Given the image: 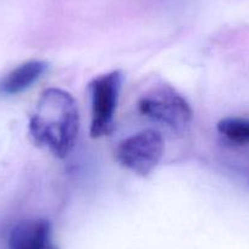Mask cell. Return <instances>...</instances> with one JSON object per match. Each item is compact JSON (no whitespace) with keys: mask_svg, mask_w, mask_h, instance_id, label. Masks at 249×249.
<instances>
[{"mask_svg":"<svg viewBox=\"0 0 249 249\" xmlns=\"http://www.w3.org/2000/svg\"><path fill=\"white\" fill-rule=\"evenodd\" d=\"M80 112L75 98L60 88L43 90L30 117L33 142L57 159H65L75 148L80 132Z\"/></svg>","mask_w":249,"mask_h":249,"instance_id":"1","label":"cell"},{"mask_svg":"<svg viewBox=\"0 0 249 249\" xmlns=\"http://www.w3.org/2000/svg\"><path fill=\"white\" fill-rule=\"evenodd\" d=\"M138 111L176 132L186 130L193 119L190 103L169 85L157 86L143 94L138 100Z\"/></svg>","mask_w":249,"mask_h":249,"instance_id":"2","label":"cell"},{"mask_svg":"<svg viewBox=\"0 0 249 249\" xmlns=\"http://www.w3.org/2000/svg\"><path fill=\"white\" fill-rule=\"evenodd\" d=\"M48 64L42 60H30L16 66L0 81V94L18 95L30 89L43 76Z\"/></svg>","mask_w":249,"mask_h":249,"instance_id":"6","label":"cell"},{"mask_svg":"<svg viewBox=\"0 0 249 249\" xmlns=\"http://www.w3.org/2000/svg\"><path fill=\"white\" fill-rule=\"evenodd\" d=\"M217 132L237 145L249 144V117H226L217 122Z\"/></svg>","mask_w":249,"mask_h":249,"instance_id":"7","label":"cell"},{"mask_svg":"<svg viewBox=\"0 0 249 249\" xmlns=\"http://www.w3.org/2000/svg\"><path fill=\"white\" fill-rule=\"evenodd\" d=\"M164 152L165 142L161 133L144 130L121 141L115 150V159L128 171L145 177L159 165Z\"/></svg>","mask_w":249,"mask_h":249,"instance_id":"4","label":"cell"},{"mask_svg":"<svg viewBox=\"0 0 249 249\" xmlns=\"http://www.w3.org/2000/svg\"><path fill=\"white\" fill-rule=\"evenodd\" d=\"M8 249H56L52 226L44 219L20 221L9 233Z\"/></svg>","mask_w":249,"mask_h":249,"instance_id":"5","label":"cell"},{"mask_svg":"<svg viewBox=\"0 0 249 249\" xmlns=\"http://www.w3.org/2000/svg\"><path fill=\"white\" fill-rule=\"evenodd\" d=\"M121 85L122 73L119 70L97 76L88 85L90 97L89 135L92 138L109 136L114 130Z\"/></svg>","mask_w":249,"mask_h":249,"instance_id":"3","label":"cell"}]
</instances>
